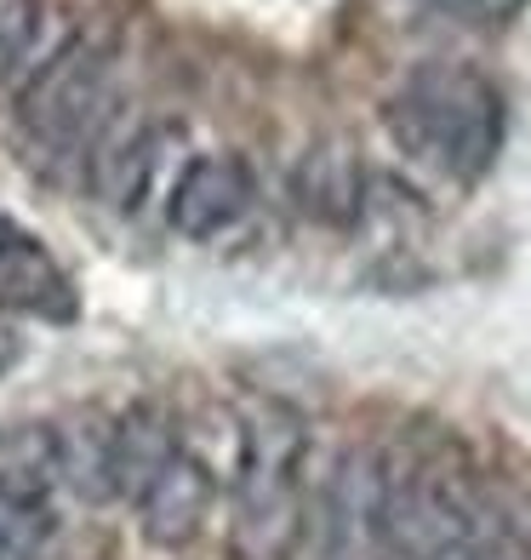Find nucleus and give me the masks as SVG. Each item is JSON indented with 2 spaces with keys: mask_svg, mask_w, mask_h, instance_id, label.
Wrapping results in <instances>:
<instances>
[{
  "mask_svg": "<svg viewBox=\"0 0 531 560\" xmlns=\"http://www.w3.org/2000/svg\"><path fill=\"white\" fill-rule=\"evenodd\" d=\"M389 132L412 161L474 184L503 149V97L469 63H423L389 97Z\"/></svg>",
  "mask_w": 531,
  "mask_h": 560,
  "instance_id": "obj_1",
  "label": "nucleus"
},
{
  "mask_svg": "<svg viewBox=\"0 0 531 560\" xmlns=\"http://www.w3.org/2000/svg\"><path fill=\"white\" fill-rule=\"evenodd\" d=\"M309 526V429L286 406H263L240 429L235 457V549L286 560Z\"/></svg>",
  "mask_w": 531,
  "mask_h": 560,
  "instance_id": "obj_2",
  "label": "nucleus"
},
{
  "mask_svg": "<svg viewBox=\"0 0 531 560\" xmlns=\"http://www.w3.org/2000/svg\"><path fill=\"white\" fill-rule=\"evenodd\" d=\"M17 132L46 161H69L104 138L115 104V58L104 40H63L17 97Z\"/></svg>",
  "mask_w": 531,
  "mask_h": 560,
  "instance_id": "obj_3",
  "label": "nucleus"
},
{
  "mask_svg": "<svg viewBox=\"0 0 531 560\" xmlns=\"http://www.w3.org/2000/svg\"><path fill=\"white\" fill-rule=\"evenodd\" d=\"M486 503L480 487L463 475L428 457L389 475L384 487V521H377V538H384L389 560H458L463 544L486 526Z\"/></svg>",
  "mask_w": 531,
  "mask_h": 560,
  "instance_id": "obj_4",
  "label": "nucleus"
},
{
  "mask_svg": "<svg viewBox=\"0 0 531 560\" xmlns=\"http://www.w3.org/2000/svg\"><path fill=\"white\" fill-rule=\"evenodd\" d=\"M251 212V172L240 155H194L166 195V223L189 241H212Z\"/></svg>",
  "mask_w": 531,
  "mask_h": 560,
  "instance_id": "obj_5",
  "label": "nucleus"
},
{
  "mask_svg": "<svg viewBox=\"0 0 531 560\" xmlns=\"http://www.w3.org/2000/svg\"><path fill=\"white\" fill-rule=\"evenodd\" d=\"M212 503H217V475L206 457H194L189 446L172 457V464L149 480L143 498H138V526H143V538L155 544V549H184L200 538V526H206L212 515Z\"/></svg>",
  "mask_w": 531,
  "mask_h": 560,
  "instance_id": "obj_6",
  "label": "nucleus"
},
{
  "mask_svg": "<svg viewBox=\"0 0 531 560\" xmlns=\"http://www.w3.org/2000/svg\"><path fill=\"white\" fill-rule=\"evenodd\" d=\"M177 452H184V435H177L172 406L166 400H132L109 423V492L138 503L143 487L172 464Z\"/></svg>",
  "mask_w": 531,
  "mask_h": 560,
  "instance_id": "obj_7",
  "label": "nucleus"
},
{
  "mask_svg": "<svg viewBox=\"0 0 531 560\" xmlns=\"http://www.w3.org/2000/svg\"><path fill=\"white\" fill-rule=\"evenodd\" d=\"M63 480V435L52 423H0V509L46 515Z\"/></svg>",
  "mask_w": 531,
  "mask_h": 560,
  "instance_id": "obj_8",
  "label": "nucleus"
},
{
  "mask_svg": "<svg viewBox=\"0 0 531 560\" xmlns=\"http://www.w3.org/2000/svg\"><path fill=\"white\" fill-rule=\"evenodd\" d=\"M384 487L389 475L377 469V457L366 452H349L332 487H326V503H320V538H326V555L332 560H349L366 538H377V521H384Z\"/></svg>",
  "mask_w": 531,
  "mask_h": 560,
  "instance_id": "obj_9",
  "label": "nucleus"
},
{
  "mask_svg": "<svg viewBox=\"0 0 531 560\" xmlns=\"http://www.w3.org/2000/svg\"><path fill=\"white\" fill-rule=\"evenodd\" d=\"M63 40L52 0H0V104L30 86Z\"/></svg>",
  "mask_w": 531,
  "mask_h": 560,
  "instance_id": "obj_10",
  "label": "nucleus"
},
{
  "mask_svg": "<svg viewBox=\"0 0 531 560\" xmlns=\"http://www.w3.org/2000/svg\"><path fill=\"white\" fill-rule=\"evenodd\" d=\"M0 298L30 303V310L69 298L63 275L52 269V258H46V246L35 235H23V229L7 223V218H0ZM58 310H63V303H58Z\"/></svg>",
  "mask_w": 531,
  "mask_h": 560,
  "instance_id": "obj_11",
  "label": "nucleus"
},
{
  "mask_svg": "<svg viewBox=\"0 0 531 560\" xmlns=\"http://www.w3.org/2000/svg\"><path fill=\"white\" fill-rule=\"evenodd\" d=\"M297 200L309 218H326V223L354 218V207H361V166L343 149H315L297 166Z\"/></svg>",
  "mask_w": 531,
  "mask_h": 560,
  "instance_id": "obj_12",
  "label": "nucleus"
},
{
  "mask_svg": "<svg viewBox=\"0 0 531 560\" xmlns=\"http://www.w3.org/2000/svg\"><path fill=\"white\" fill-rule=\"evenodd\" d=\"M458 560H531V526H520V521H486L463 544Z\"/></svg>",
  "mask_w": 531,
  "mask_h": 560,
  "instance_id": "obj_13",
  "label": "nucleus"
},
{
  "mask_svg": "<svg viewBox=\"0 0 531 560\" xmlns=\"http://www.w3.org/2000/svg\"><path fill=\"white\" fill-rule=\"evenodd\" d=\"M423 7L451 18V23H480V30H497V23H509L526 0H423Z\"/></svg>",
  "mask_w": 531,
  "mask_h": 560,
  "instance_id": "obj_14",
  "label": "nucleus"
},
{
  "mask_svg": "<svg viewBox=\"0 0 531 560\" xmlns=\"http://www.w3.org/2000/svg\"><path fill=\"white\" fill-rule=\"evenodd\" d=\"M0 560H12V538H7V532H0Z\"/></svg>",
  "mask_w": 531,
  "mask_h": 560,
  "instance_id": "obj_15",
  "label": "nucleus"
}]
</instances>
